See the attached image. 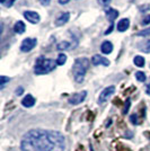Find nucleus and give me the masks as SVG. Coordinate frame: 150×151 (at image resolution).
Returning <instances> with one entry per match:
<instances>
[{
  "label": "nucleus",
  "mask_w": 150,
  "mask_h": 151,
  "mask_svg": "<svg viewBox=\"0 0 150 151\" xmlns=\"http://www.w3.org/2000/svg\"><path fill=\"white\" fill-rule=\"evenodd\" d=\"M136 78H137L138 81H140V82L146 81V79H147V77H146V75H144V72H142V71H138V72H136Z\"/></svg>",
  "instance_id": "19"
},
{
  "label": "nucleus",
  "mask_w": 150,
  "mask_h": 151,
  "mask_svg": "<svg viewBox=\"0 0 150 151\" xmlns=\"http://www.w3.org/2000/svg\"><path fill=\"white\" fill-rule=\"evenodd\" d=\"M138 49L144 53H150V40H146V41L140 42L138 44Z\"/></svg>",
  "instance_id": "11"
},
{
  "label": "nucleus",
  "mask_w": 150,
  "mask_h": 151,
  "mask_svg": "<svg viewBox=\"0 0 150 151\" xmlns=\"http://www.w3.org/2000/svg\"><path fill=\"white\" fill-rule=\"evenodd\" d=\"M88 68H89V60L87 58H79L75 61L74 67H72V75L78 83L84 81V78H85Z\"/></svg>",
  "instance_id": "2"
},
{
  "label": "nucleus",
  "mask_w": 150,
  "mask_h": 151,
  "mask_svg": "<svg viewBox=\"0 0 150 151\" xmlns=\"http://www.w3.org/2000/svg\"><path fill=\"white\" fill-rule=\"evenodd\" d=\"M38 44V40L36 38H25L23 42H22V45H20V51L22 52H30L32 51Z\"/></svg>",
  "instance_id": "4"
},
{
  "label": "nucleus",
  "mask_w": 150,
  "mask_h": 151,
  "mask_svg": "<svg viewBox=\"0 0 150 151\" xmlns=\"http://www.w3.org/2000/svg\"><path fill=\"white\" fill-rule=\"evenodd\" d=\"M133 62H134V64L137 67L142 68L144 65V59L142 57H140V55H137V57H134V59H133Z\"/></svg>",
  "instance_id": "16"
},
{
  "label": "nucleus",
  "mask_w": 150,
  "mask_h": 151,
  "mask_svg": "<svg viewBox=\"0 0 150 151\" xmlns=\"http://www.w3.org/2000/svg\"><path fill=\"white\" fill-rule=\"evenodd\" d=\"M92 63H93L94 65H100V64L105 65V67H108V65H110V61L107 60L106 58L102 57L100 54H96V55H94V57L92 58Z\"/></svg>",
  "instance_id": "8"
},
{
  "label": "nucleus",
  "mask_w": 150,
  "mask_h": 151,
  "mask_svg": "<svg viewBox=\"0 0 150 151\" xmlns=\"http://www.w3.org/2000/svg\"><path fill=\"white\" fill-rule=\"evenodd\" d=\"M35 98L32 96V95H27L25 96L24 98H23V101H22V105L24 107H32L35 105Z\"/></svg>",
  "instance_id": "10"
},
{
  "label": "nucleus",
  "mask_w": 150,
  "mask_h": 151,
  "mask_svg": "<svg viewBox=\"0 0 150 151\" xmlns=\"http://www.w3.org/2000/svg\"><path fill=\"white\" fill-rule=\"evenodd\" d=\"M56 61L51 60V59H45L44 57L38 58L36 62H35V68L34 72L35 75H46L51 71L56 69Z\"/></svg>",
  "instance_id": "3"
},
{
  "label": "nucleus",
  "mask_w": 150,
  "mask_h": 151,
  "mask_svg": "<svg viewBox=\"0 0 150 151\" xmlns=\"http://www.w3.org/2000/svg\"><path fill=\"white\" fill-rule=\"evenodd\" d=\"M149 23H150V16H147V17L144 19L142 24H144V25H147V24H149Z\"/></svg>",
  "instance_id": "27"
},
{
  "label": "nucleus",
  "mask_w": 150,
  "mask_h": 151,
  "mask_svg": "<svg viewBox=\"0 0 150 151\" xmlns=\"http://www.w3.org/2000/svg\"><path fill=\"white\" fill-rule=\"evenodd\" d=\"M14 1H15V0H7L6 4H5V5H6L7 7H10V6H12V5L14 4Z\"/></svg>",
  "instance_id": "28"
},
{
  "label": "nucleus",
  "mask_w": 150,
  "mask_h": 151,
  "mask_svg": "<svg viewBox=\"0 0 150 151\" xmlns=\"http://www.w3.org/2000/svg\"><path fill=\"white\" fill-rule=\"evenodd\" d=\"M9 80H10V78H8V77H5V76H1L0 77V85H1V89L5 88V86H6L7 82H9Z\"/></svg>",
  "instance_id": "21"
},
{
  "label": "nucleus",
  "mask_w": 150,
  "mask_h": 151,
  "mask_svg": "<svg viewBox=\"0 0 150 151\" xmlns=\"http://www.w3.org/2000/svg\"><path fill=\"white\" fill-rule=\"evenodd\" d=\"M115 93V87L114 86H110V87H106L102 93L100 94V97H98V103L100 104H104L105 101L112 96L113 94Z\"/></svg>",
  "instance_id": "6"
},
{
  "label": "nucleus",
  "mask_w": 150,
  "mask_h": 151,
  "mask_svg": "<svg viewBox=\"0 0 150 151\" xmlns=\"http://www.w3.org/2000/svg\"><path fill=\"white\" fill-rule=\"evenodd\" d=\"M20 148L23 151H64L66 138L58 131L34 129L23 135Z\"/></svg>",
  "instance_id": "1"
},
{
  "label": "nucleus",
  "mask_w": 150,
  "mask_h": 151,
  "mask_svg": "<svg viewBox=\"0 0 150 151\" xmlns=\"http://www.w3.org/2000/svg\"><path fill=\"white\" fill-rule=\"evenodd\" d=\"M111 122H112V121H111V120H110V121H108V122H107V124H106V126H107V127H108V126L111 125Z\"/></svg>",
  "instance_id": "32"
},
{
  "label": "nucleus",
  "mask_w": 150,
  "mask_h": 151,
  "mask_svg": "<svg viewBox=\"0 0 150 151\" xmlns=\"http://www.w3.org/2000/svg\"><path fill=\"white\" fill-rule=\"evenodd\" d=\"M67 62V57H66V54H59V57L56 59V64H59V65H63L64 63Z\"/></svg>",
  "instance_id": "18"
},
{
  "label": "nucleus",
  "mask_w": 150,
  "mask_h": 151,
  "mask_svg": "<svg viewBox=\"0 0 150 151\" xmlns=\"http://www.w3.org/2000/svg\"><path fill=\"white\" fill-rule=\"evenodd\" d=\"M24 93V89H23V87H19V88L16 89V95H18V96H20V95Z\"/></svg>",
  "instance_id": "25"
},
{
  "label": "nucleus",
  "mask_w": 150,
  "mask_h": 151,
  "mask_svg": "<svg viewBox=\"0 0 150 151\" xmlns=\"http://www.w3.org/2000/svg\"><path fill=\"white\" fill-rule=\"evenodd\" d=\"M149 35H150V27L137 33V36H149Z\"/></svg>",
  "instance_id": "22"
},
{
  "label": "nucleus",
  "mask_w": 150,
  "mask_h": 151,
  "mask_svg": "<svg viewBox=\"0 0 150 151\" xmlns=\"http://www.w3.org/2000/svg\"><path fill=\"white\" fill-rule=\"evenodd\" d=\"M130 26V22L128 18L121 19L119 23H118V31L119 32H125Z\"/></svg>",
  "instance_id": "12"
},
{
  "label": "nucleus",
  "mask_w": 150,
  "mask_h": 151,
  "mask_svg": "<svg viewBox=\"0 0 150 151\" xmlns=\"http://www.w3.org/2000/svg\"><path fill=\"white\" fill-rule=\"evenodd\" d=\"M130 121H131L132 124H134V125L139 124V123H138V115L137 114H132L131 116H130Z\"/></svg>",
  "instance_id": "23"
},
{
  "label": "nucleus",
  "mask_w": 150,
  "mask_h": 151,
  "mask_svg": "<svg viewBox=\"0 0 150 151\" xmlns=\"http://www.w3.org/2000/svg\"><path fill=\"white\" fill-rule=\"evenodd\" d=\"M97 1H98V4L100 6H107L111 2V0H97Z\"/></svg>",
  "instance_id": "24"
},
{
  "label": "nucleus",
  "mask_w": 150,
  "mask_h": 151,
  "mask_svg": "<svg viewBox=\"0 0 150 151\" xmlns=\"http://www.w3.org/2000/svg\"><path fill=\"white\" fill-rule=\"evenodd\" d=\"M69 18H70V14L68 12H66V13H62L58 18L56 19V26H62L64 25L66 23H68L69 22Z\"/></svg>",
  "instance_id": "9"
},
{
  "label": "nucleus",
  "mask_w": 150,
  "mask_h": 151,
  "mask_svg": "<svg viewBox=\"0 0 150 151\" xmlns=\"http://www.w3.org/2000/svg\"><path fill=\"white\" fill-rule=\"evenodd\" d=\"M25 28H26L25 24L23 22H20V20H18L15 24V26H14V31L16 32V33H18V34H23L25 32Z\"/></svg>",
  "instance_id": "15"
},
{
  "label": "nucleus",
  "mask_w": 150,
  "mask_h": 151,
  "mask_svg": "<svg viewBox=\"0 0 150 151\" xmlns=\"http://www.w3.org/2000/svg\"><path fill=\"white\" fill-rule=\"evenodd\" d=\"M112 29H113V25H111V27H110V28H108V29H107V31L105 32V35H107V34H110V33L112 32Z\"/></svg>",
  "instance_id": "31"
},
{
  "label": "nucleus",
  "mask_w": 150,
  "mask_h": 151,
  "mask_svg": "<svg viewBox=\"0 0 150 151\" xmlns=\"http://www.w3.org/2000/svg\"><path fill=\"white\" fill-rule=\"evenodd\" d=\"M86 96H87V91L86 90L77 93V94H74L68 99V103L71 104V105H78V104H80V103H82L86 99Z\"/></svg>",
  "instance_id": "5"
},
{
  "label": "nucleus",
  "mask_w": 150,
  "mask_h": 151,
  "mask_svg": "<svg viewBox=\"0 0 150 151\" xmlns=\"http://www.w3.org/2000/svg\"><path fill=\"white\" fill-rule=\"evenodd\" d=\"M100 51L104 53V54H110V53H112L113 51V44L111 42H108V41H105L102 46H100Z\"/></svg>",
  "instance_id": "13"
},
{
  "label": "nucleus",
  "mask_w": 150,
  "mask_h": 151,
  "mask_svg": "<svg viewBox=\"0 0 150 151\" xmlns=\"http://www.w3.org/2000/svg\"><path fill=\"white\" fill-rule=\"evenodd\" d=\"M118 16H119V12L115 10V9H113V8H110V9L106 12V17L111 23L114 22L115 19L118 18Z\"/></svg>",
  "instance_id": "14"
},
{
  "label": "nucleus",
  "mask_w": 150,
  "mask_h": 151,
  "mask_svg": "<svg viewBox=\"0 0 150 151\" xmlns=\"http://www.w3.org/2000/svg\"><path fill=\"white\" fill-rule=\"evenodd\" d=\"M70 0H59V4L60 5H66V4H68Z\"/></svg>",
  "instance_id": "29"
},
{
  "label": "nucleus",
  "mask_w": 150,
  "mask_h": 151,
  "mask_svg": "<svg viewBox=\"0 0 150 151\" xmlns=\"http://www.w3.org/2000/svg\"><path fill=\"white\" fill-rule=\"evenodd\" d=\"M70 49H71V44H70L69 42H66V41H63V42L58 44V50H60V51L70 50Z\"/></svg>",
  "instance_id": "17"
},
{
  "label": "nucleus",
  "mask_w": 150,
  "mask_h": 151,
  "mask_svg": "<svg viewBox=\"0 0 150 151\" xmlns=\"http://www.w3.org/2000/svg\"><path fill=\"white\" fill-rule=\"evenodd\" d=\"M50 1L51 0H40V2H41L43 6H49V5H50Z\"/></svg>",
  "instance_id": "26"
},
{
  "label": "nucleus",
  "mask_w": 150,
  "mask_h": 151,
  "mask_svg": "<svg viewBox=\"0 0 150 151\" xmlns=\"http://www.w3.org/2000/svg\"><path fill=\"white\" fill-rule=\"evenodd\" d=\"M24 17L27 19V22H30L32 24H38L40 22V15L36 12L26 10V12H24Z\"/></svg>",
  "instance_id": "7"
},
{
  "label": "nucleus",
  "mask_w": 150,
  "mask_h": 151,
  "mask_svg": "<svg viewBox=\"0 0 150 151\" xmlns=\"http://www.w3.org/2000/svg\"><path fill=\"white\" fill-rule=\"evenodd\" d=\"M130 106H131V99H130V98H128L126 101H125V104H124V108H123V111H122V113L124 114V115H126V114L129 113Z\"/></svg>",
  "instance_id": "20"
},
{
  "label": "nucleus",
  "mask_w": 150,
  "mask_h": 151,
  "mask_svg": "<svg viewBox=\"0 0 150 151\" xmlns=\"http://www.w3.org/2000/svg\"><path fill=\"white\" fill-rule=\"evenodd\" d=\"M146 93H147L148 95H150V82L148 83V85H147V89H146Z\"/></svg>",
  "instance_id": "30"
}]
</instances>
